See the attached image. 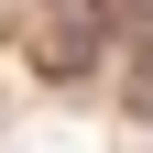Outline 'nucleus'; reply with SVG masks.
<instances>
[{
  "label": "nucleus",
  "mask_w": 153,
  "mask_h": 153,
  "mask_svg": "<svg viewBox=\"0 0 153 153\" xmlns=\"http://www.w3.org/2000/svg\"><path fill=\"white\" fill-rule=\"evenodd\" d=\"M33 66H44V76H88V66H99V33L66 11V22H44V33H33Z\"/></svg>",
  "instance_id": "obj_1"
}]
</instances>
